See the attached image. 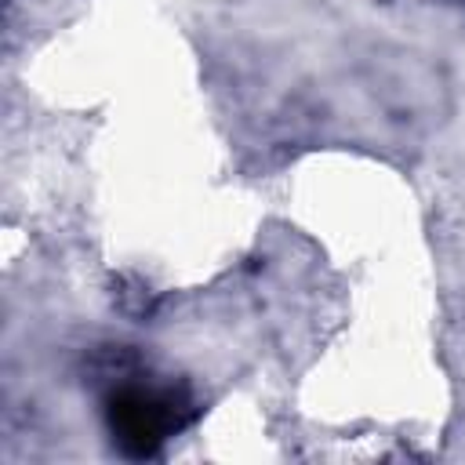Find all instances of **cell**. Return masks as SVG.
I'll return each mask as SVG.
<instances>
[{
  "instance_id": "cell-1",
  "label": "cell",
  "mask_w": 465,
  "mask_h": 465,
  "mask_svg": "<svg viewBox=\"0 0 465 465\" xmlns=\"http://www.w3.org/2000/svg\"><path fill=\"white\" fill-rule=\"evenodd\" d=\"M105 429L113 447L124 458H156L160 447L182 432L193 414L196 403L185 389L174 385H142V381H120L105 392Z\"/></svg>"
},
{
  "instance_id": "cell-2",
  "label": "cell",
  "mask_w": 465,
  "mask_h": 465,
  "mask_svg": "<svg viewBox=\"0 0 465 465\" xmlns=\"http://www.w3.org/2000/svg\"><path fill=\"white\" fill-rule=\"evenodd\" d=\"M458 4H465V0H458Z\"/></svg>"
}]
</instances>
